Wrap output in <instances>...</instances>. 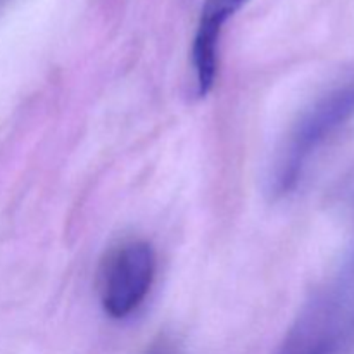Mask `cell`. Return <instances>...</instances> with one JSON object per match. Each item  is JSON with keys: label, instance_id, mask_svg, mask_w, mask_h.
Listing matches in <instances>:
<instances>
[{"label": "cell", "instance_id": "cell-6", "mask_svg": "<svg viewBox=\"0 0 354 354\" xmlns=\"http://www.w3.org/2000/svg\"><path fill=\"white\" fill-rule=\"evenodd\" d=\"M232 2H234V3H235V6H237V7H239V9H241V7H242V6H244V3H245V2H248V0H232Z\"/></svg>", "mask_w": 354, "mask_h": 354}, {"label": "cell", "instance_id": "cell-4", "mask_svg": "<svg viewBox=\"0 0 354 354\" xmlns=\"http://www.w3.org/2000/svg\"><path fill=\"white\" fill-rule=\"evenodd\" d=\"M237 10L232 0H207L204 3L192 45V68L199 97L207 95L213 88L218 71V45L221 31Z\"/></svg>", "mask_w": 354, "mask_h": 354}, {"label": "cell", "instance_id": "cell-1", "mask_svg": "<svg viewBox=\"0 0 354 354\" xmlns=\"http://www.w3.org/2000/svg\"><path fill=\"white\" fill-rule=\"evenodd\" d=\"M353 116L354 83L334 86L313 100L277 151L268 173V192L277 199L294 192L315 156Z\"/></svg>", "mask_w": 354, "mask_h": 354}, {"label": "cell", "instance_id": "cell-5", "mask_svg": "<svg viewBox=\"0 0 354 354\" xmlns=\"http://www.w3.org/2000/svg\"><path fill=\"white\" fill-rule=\"evenodd\" d=\"M149 354H175V353H173V349L169 348L168 344H162L161 342V344H156L154 348L149 351Z\"/></svg>", "mask_w": 354, "mask_h": 354}, {"label": "cell", "instance_id": "cell-3", "mask_svg": "<svg viewBox=\"0 0 354 354\" xmlns=\"http://www.w3.org/2000/svg\"><path fill=\"white\" fill-rule=\"evenodd\" d=\"M156 277V252L145 241L121 242L102 261L99 296L111 318L123 320L140 308Z\"/></svg>", "mask_w": 354, "mask_h": 354}, {"label": "cell", "instance_id": "cell-2", "mask_svg": "<svg viewBox=\"0 0 354 354\" xmlns=\"http://www.w3.org/2000/svg\"><path fill=\"white\" fill-rule=\"evenodd\" d=\"M354 332V259L315 290L275 354H341Z\"/></svg>", "mask_w": 354, "mask_h": 354}]
</instances>
